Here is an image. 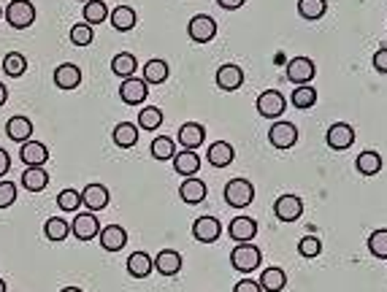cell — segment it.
I'll return each instance as SVG.
<instances>
[{
	"label": "cell",
	"mask_w": 387,
	"mask_h": 292,
	"mask_svg": "<svg viewBox=\"0 0 387 292\" xmlns=\"http://www.w3.org/2000/svg\"><path fill=\"white\" fill-rule=\"evenodd\" d=\"M263 262V252L255 246V243H239L233 252H230V265L239 271V274H252L258 271Z\"/></svg>",
	"instance_id": "1"
},
{
	"label": "cell",
	"mask_w": 387,
	"mask_h": 292,
	"mask_svg": "<svg viewBox=\"0 0 387 292\" xmlns=\"http://www.w3.org/2000/svg\"><path fill=\"white\" fill-rule=\"evenodd\" d=\"M6 22L14 27V30H27L35 22V6L30 0H11L3 11Z\"/></svg>",
	"instance_id": "2"
},
{
	"label": "cell",
	"mask_w": 387,
	"mask_h": 292,
	"mask_svg": "<svg viewBox=\"0 0 387 292\" xmlns=\"http://www.w3.org/2000/svg\"><path fill=\"white\" fill-rule=\"evenodd\" d=\"M255 201V187L246 179H230L225 184V203L230 208H246Z\"/></svg>",
	"instance_id": "3"
},
{
	"label": "cell",
	"mask_w": 387,
	"mask_h": 292,
	"mask_svg": "<svg viewBox=\"0 0 387 292\" xmlns=\"http://www.w3.org/2000/svg\"><path fill=\"white\" fill-rule=\"evenodd\" d=\"M284 108H287V101H284V95H281L279 89H265L260 92V98H258V114L265 117V120H279L281 114H284Z\"/></svg>",
	"instance_id": "4"
},
{
	"label": "cell",
	"mask_w": 387,
	"mask_h": 292,
	"mask_svg": "<svg viewBox=\"0 0 387 292\" xmlns=\"http://www.w3.org/2000/svg\"><path fill=\"white\" fill-rule=\"evenodd\" d=\"M268 144L277 149H293L298 144V127L293 122H274L268 130Z\"/></svg>",
	"instance_id": "5"
},
{
	"label": "cell",
	"mask_w": 387,
	"mask_h": 292,
	"mask_svg": "<svg viewBox=\"0 0 387 292\" xmlns=\"http://www.w3.org/2000/svg\"><path fill=\"white\" fill-rule=\"evenodd\" d=\"M315 73H317V65L309 57H293V60L287 63V82H293L296 87L312 84Z\"/></svg>",
	"instance_id": "6"
},
{
	"label": "cell",
	"mask_w": 387,
	"mask_h": 292,
	"mask_svg": "<svg viewBox=\"0 0 387 292\" xmlns=\"http://www.w3.org/2000/svg\"><path fill=\"white\" fill-rule=\"evenodd\" d=\"M187 35L193 38L195 44H209L211 38L217 35V22L209 14H195L187 25Z\"/></svg>",
	"instance_id": "7"
},
{
	"label": "cell",
	"mask_w": 387,
	"mask_h": 292,
	"mask_svg": "<svg viewBox=\"0 0 387 292\" xmlns=\"http://www.w3.org/2000/svg\"><path fill=\"white\" fill-rule=\"evenodd\" d=\"M70 233L79 241H92L98 239V233H101V222H98V217H95L92 211L76 214L73 222H70Z\"/></svg>",
	"instance_id": "8"
},
{
	"label": "cell",
	"mask_w": 387,
	"mask_h": 292,
	"mask_svg": "<svg viewBox=\"0 0 387 292\" xmlns=\"http://www.w3.org/2000/svg\"><path fill=\"white\" fill-rule=\"evenodd\" d=\"M274 214L279 222H298L300 214H303V201L298 195H281L279 201L274 203Z\"/></svg>",
	"instance_id": "9"
},
{
	"label": "cell",
	"mask_w": 387,
	"mask_h": 292,
	"mask_svg": "<svg viewBox=\"0 0 387 292\" xmlns=\"http://www.w3.org/2000/svg\"><path fill=\"white\" fill-rule=\"evenodd\" d=\"M328 146L336 149V152H344V149H350L352 144H355V130H352V125L347 122H334L331 127H328Z\"/></svg>",
	"instance_id": "10"
},
{
	"label": "cell",
	"mask_w": 387,
	"mask_h": 292,
	"mask_svg": "<svg viewBox=\"0 0 387 292\" xmlns=\"http://www.w3.org/2000/svg\"><path fill=\"white\" fill-rule=\"evenodd\" d=\"M108 203H111V192H108L106 184H87V187L82 189V206L89 208L92 214L103 211Z\"/></svg>",
	"instance_id": "11"
},
{
	"label": "cell",
	"mask_w": 387,
	"mask_h": 292,
	"mask_svg": "<svg viewBox=\"0 0 387 292\" xmlns=\"http://www.w3.org/2000/svg\"><path fill=\"white\" fill-rule=\"evenodd\" d=\"M220 233H222V222L217 220V217H198L193 222V236L201 243H214V241H220Z\"/></svg>",
	"instance_id": "12"
},
{
	"label": "cell",
	"mask_w": 387,
	"mask_h": 292,
	"mask_svg": "<svg viewBox=\"0 0 387 292\" xmlns=\"http://www.w3.org/2000/svg\"><path fill=\"white\" fill-rule=\"evenodd\" d=\"M214 82H217L220 89H225V92H236L239 87L244 84V70H241V65H236V63H225V65H220Z\"/></svg>",
	"instance_id": "13"
},
{
	"label": "cell",
	"mask_w": 387,
	"mask_h": 292,
	"mask_svg": "<svg viewBox=\"0 0 387 292\" xmlns=\"http://www.w3.org/2000/svg\"><path fill=\"white\" fill-rule=\"evenodd\" d=\"M146 92H149V84L144 79H136V76L125 79L122 84H120V98L127 106H141L146 101Z\"/></svg>",
	"instance_id": "14"
},
{
	"label": "cell",
	"mask_w": 387,
	"mask_h": 292,
	"mask_svg": "<svg viewBox=\"0 0 387 292\" xmlns=\"http://www.w3.org/2000/svg\"><path fill=\"white\" fill-rule=\"evenodd\" d=\"M203 141H206V127H203L201 122H184V125L179 127V144H182L184 149L195 152Z\"/></svg>",
	"instance_id": "15"
},
{
	"label": "cell",
	"mask_w": 387,
	"mask_h": 292,
	"mask_svg": "<svg viewBox=\"0 0 387 292\" xmlns=\"http://www.w3.org/2000/svg\"><path fill=\"white\" fill-rule=\"evenodd\" d=\"M228 233L236 243H249V241L258 236V222H255L252 217H236V220L228 224Z\"/></svg>",
	"instance_id": "16"
},
{
	"label": "cell",
	"mask_w": 387,
	"mask_h": 292,
	"mask_svg": "<svg viewBox=\"0 0 387 292\" xmlns=\"http://www.w3.org/2000/svg\"><path fill=\"white\" fill-rule=\"evenodd\" d=\"M152 262H155V271L160 276H176L182 271V255L176 249H163L152 258Z\"/></svg>",
	"instance_id": "17"
},
{
	"label": "cell",
	"mask_w": 387,
	"mask_h": 292,
	"mask_svg": "<svg viewBox=\"0 0 387 292\" xmlns=\"http://www.w3.org/2000/svg\"><path fill=\"white\" fill-rule=\"evenodd\" d=\"M19 157H22V163L30 168V165H44L46 160H49V149H46V144H41V141H25L22 144V149H19Z\"/></svg>",
	"instance_id": "18"
},
{
	"label": "cell",
	"mask_w": 387,
	"mask_h": 292,
	"mask_svg": "<svg viewBox=\"0 0 387 292\" xmlns=\"http://www.w3.org/2000/svg\"><path fill=\"white\" fill-rule=\"evenodd\" d=\"M52 79L60 89H76V87L82 84V68L73 65V63H63V65L54 68Z\"/></svg>",
	"instance_id": "19"
},
{
	"label": "cell",
	"mask_w": 387,
	"mask_h": 292,
	"mask_svg": "<svg viewBox=\"0 0 387 292\" xmlns=\"http://www.w3.org/2000/svg\"><path fill=\"white\" fill-rule=\"evenodd\" d=\"M98 239H101L103 252H120L125 243H127V230L120 227V224H108V227H103V230L98 233Z\"/></svg>",
	"instance_id": "20"
},
{
	"label": "cell",
	"mask_w": 387,
	"mask_h": 292,
	"mask_svg": "<svg viewBox=\"0 0 387 292\" xmlns=\"http://www.w3.org/2000/svg\"><path fill=\"white\" fill-rule=\"evenodd\" d=\"M174 171L184 179H190L195 173L201 171V155L198 152H190V149H182L174 155Z\"/></svg>",
	"instance_id": "21"
},
{
	"label": "cell",
	"mask_w": 387,
	"mask_h": 292,
	"mask_svg": "<svg viewBox=\"0 0 387 292\" xmlns=\"http://www.w3.org/2000/svg\"><path fill=\"white\" fill-rule=\"evenodd\" d=\"M179 198L184 201V203H190V206H198V203H203L206 201V184L201 182V179H184L182 182V187H179Z\"/></svg>",
	"instance_id": "22"
},
{
	"label": "cell",
	"mask_w": 387,
	"mask_h": 292,
	"mask_svg": "<svg viewBox=\"0 0 387 292\" xmlns=\"http://www.w3.org/2000/svg\"><path fill=\"white\" fill-rule=\"evenodd\" d=\"M46 184H49V173L44 165H30L22 171V187L27 192H41V189H46Z\"/></svg>",
	"instance_id": "23"
},
{
	"label": "cell",
	"mask_w": 387,
	"mask_h": 292,
	"mask_svg": "<svg viewBox=\"0 0 387 292\" xmlns=\"http://www.w3.org/2000/svg\"><path fill=\"white\" fill-rule=\"evenodd\" d=\"M136 70H139V60H136V54L120 52V54L111 57V73H114V76H120V79H130V76H136Z\"/></svg>",
	"instance_id": "24"
},
{
	"label": "cell",
	"mask_w": 387,
	"mask_h": 292,
	"mask_svg": "<svg viewBox=\"0 0 387 292\" xmlns=\"http://www.w3.org/2000/svg\"><path fill=\"white\" fill-rule=\"evenodd\" d=\"M6 136L11 138V141H17V144L30 141V136H33V122L27 120V117H11V120L6 122Z\"/></svg>",
	"instance_id": "25"
},
{
	"label": "cell",
	"mask_w": 387,
	"mask_h": 292,
	"mask_svg": "<svg viewBox=\"0 0 387 292\" xmlns=\"http://www.w3.org/2000/svg\"><path fill=\"white\" fill-rule=\"evenodd\" d=\"M152 268H155V262H152V255H146V252H133L127 258V274L133 279H146L152 274Z\"/></svg>",
	"instance_id": "26"
},
{
	"label": "cell",
	"mask_w": 387,
	"mask_h": 292,
	"mask_svg": "<svg viewBox=\"0 0 387 292\" xmlns=\"http://www.w3.org/2000/svg\"><path fill=\"white\" fill-rule=\"evenodd\" d=\"M111 136H114V144H117L120 149H133V146L139 144V127H136L133 122H120Z\"/></svg>",
	"instance_id": "27"
},
{
	"label": "cell",
	"mask_w": 387,
	"mask_h": 292,
	"mask_svg": "<svg viewBox=\"0 0 387 292\" xmlns=\"http://www.w3.org/2000/svg\"><path fill=\"white\" fill-rule=\"evenodd\" d=\"M136 22H139V14H136L130 6H117V8L111 11V27H114V30H120V33L133 30V27H136Z\"/></svg>",
	"instance_id": "28"
},
{
	"label": "cell",
	"mask_w": 387,
	"mask_h": 292,
	"mask_svg": "<svg viewBox=\"0 0 387 292\" xmlns=\"http://www.w3.org/2000/svg\"><path fill=\"white\" fill-rule=\"evenodd\" d=\"M260 290L263 292H281L284 284H287V274L281 268H263V274L258 279Z\"/></svg>",
	"instance_id": "29"
},
{
	"label": "cell",
	"mask_w": 387,
	"mask_h": 292,
	"mask_svg": "<svg viewBox=\"0 0 387 292\" xmlns=\"http://www.w3.org/2000/svg\"><path fill=\"white\" fill-rule=\"evenodd\" d=\"M233 146H230L228 141H217V144H211L209 146V163L214 168H228L230 163H233Z\"/></svg>",
	"instance_id": "30"
},
{
	"label": "cell",
	"mask_w": 387,
	"mask_h": 292,
	"mask_svg": "<svg viewBox=\"0 0 387 292\" xmlns=\"http://www.w3.org/2000/svg\"><path fill=\"white\" fill-rule=\"evenodd\" d=\"M168 79V63L160 60V57H152L146 65H144V82L146 84H163Z\"/></svg>",
	"instance_id": "31"
},
{
	"label": "cell",
	"mask_w": 387,
	"mask_h": 292,
	"mask_svg": "<svg viewBox=\"0 0 387 292\" xmlns=\"http://www.w3.org/2000/svg\"><path fill=\"white\" fill-rule=\"evenodd\" d=\"M355 165H357V171L363 173V176H376V173L382 171V157L379 152H360L357 160H355Z\"/></svg>",
	"instance_id": "32"
},
{
	"label": "cell",
	"mask_w": 387,
	"mask_h": 292,
	"mask_svg": "<svg viewBox=\"0 0 387 292\" xmlns=\"http://www.w3.org/2000/svg\"><path fill=\"white\" fill-rule=\"evenodd\" d=\"M82 17H84V22L92 27V25H101V22L108 19V8H106L103 0H89V3H84V8H82Z\"/></svg>",
	"instance_id": "33"
},
{
	"label": "cell",
	"mask_w": 387,
	"mask_h": 292,
	"mask_svg": "<svg viewBox=\"0 0 387 292\" xmlns=\"http://www.w3.org/2000/svg\"><path fill=\"white\" fill-rule=\"evenodd\" d=\"M44 233H46V239L54 241V243H60V241L68 239L70 233V224L63 220V217H49L46 224H44Z\"/></svg>",
	"instance_id": "34"
},
{
	"label": "cell",
	"mask_w": 387,
	"mask_h": 292,
	"mask_svg": "<svg viewBox=\"0 0 387 292\" xmlns=\"http://www.w3.org/2000/svg\"><path fill=\"white\" fill-rule=\"evenodd\" d=\"M290 101H293L296 108L306 111V108H312V106L317 103V89L312 84L296 87V89H293V95H290Z\"/></svg>",
	"instance_id": "35"
},
{
	"label": "cell",
	"mask_w": 387,
	"mask_h": 292,
	"mask_svg": "<svg viewBox=\"0 0 387 292\" xmlns=\"http://www.w3.org/2000/svg\"><path fill=\"white\" fill-rule=\"evenodd\" d=\"M57 208L60 211H65V214H79V208H82V192H76V189H63L60 195H57Z\"/></svg>",
	"instance_id": "36"
},
{
	"label": "cell",
	"mask_w": 387,
	"mask_h": 292,
	"mask_svg": "<svg viewBox=\"0 0 387 292\" xmlns=\"http://www.w3.org/2000/svg\"><path fill=\"white\" fill-rule=\"evenodd\" d=\"M27 70V60H25V54L19 52H8L3 57V73L6 76H11V79H17Z\"/></svg>",
	"instance_id": "37"
},
{
	"label": "cell",
	"mask_w": 387,
	"mask_h": 292,
	"mask_svg": "<svg viewBox=\"0 0 387 292\" xmlns=\"http://www.w3.org/2000/svg\"><path fill=\"white\" fill-rule=\"evenodd\" d=\"M328 11V0H298V14L309 22L319 19Z\"/></svg>",
	"instance_id": "38"
},
{
	"label": "cell",
	"mask_w": 387,
	"mask_h": 292,
	"mask_svg": "<svg viewBox=\"0 0 387 292\" xmlns=\"http://www.w3.org/2000/svg\"><path fill=\"white\" fill-rule=\"evenodd\" d=\"M163 125V111L158 106H146L139 111V127L141 130H158Z\"/></svg>",
	"instance_id": "39"
},
{
	"label": "cell",
	"mask_w": 387,
	"mask_h": 292,
	"mask_svg": "<svg viewBox=\"0 0 387 292\" xmlns=\"http://www.w3.org/2000/svg\"><path fill=\"white\" fill-rule=\"evenodd\" d=\"M174 155H176L174 138L158 136L152 141V157H155V160H174Z\"/></svg>",
	"instance_id": "40"
},
{
	"label": "cell",
	"mask_w": 387,
	"mask_h": 292,
	"mask_svg": "<svg viewBox=\"0 0 387 292\" xmlns=\"http://www.w3.org/2000/svg\"><path fill=\"white\" fill-rule=\"evenodd\" d=\"M68 38H70V44H73V46H89V44L95 41V30L89 27L87 22H79V25H73V27H70Z\"/></svg>",
	"instance_id": "41"
},
{
	"label": "cell",
	"mask_w": 387,
	"mask_h": 292,
	"mask_svg": "<svg viewBox=\"0 0 387 292\" xmlns=\"http://www.w3.org/2000/svg\"><path fill=\"white\" fill-rule=\"evenodd\" d=\"M369 252L374 258L387 260V230H374L369 239Z\"/></svg>",
	"instance_id": "42"
},
{
	"label": "cell",
	"mask_w": 387,
	"mask_h": 292,
	"mask_svg": "<svg viewBox=\"0 0 387 292\" xmlns=\"http://www.w3.org/2000/svg\"><path fill=\"white\" fill-rule=\"evenodd\" d=\"M298 252L300 258H317V255L322 252V243H319L317 236H303V239L298 241Z\"/></svg>",
	"instance_id": "43"
},
{
	"label": "cell",
	"mask_w": 387,
	"mask_h": 292,
	"mask_svg": "<svg viewBox=\"0 0 387 292\" xmlns=\"http://www.w3.org/2000/svg\"><path fill=\"white\" fill-rule=\"evenodd\" d=\"M17 203V184L14 182H0V208H8Z\"/></svg>",
	"instance_id": "44"
},
{
	"label": "cell",
	"mask_w": 387,
	"mask_h": 292,
	"mask_svg": "<svg viewBox=\"0 0 387 292\" xmlns=\"http://www.w3.org/2000/svg\"><path fill=\"white\" fill-rule=\"evenodd\" d=\"M371 63H374V70H376V73H387V46L376 49V54L371 57Z\"/></svg>",
	"instance_id": "45"
},
{
	"label": "cell",
	"mask_w": 387,
	"mask_h": 292,
	"mask_svg": "<svg viewBox=\"0 0 387 292\" xmlns=\"http://www.w3.org/2000/svg\"><path fill=\"white\" fill-rule=\"evenodd\" d=\"M233 292H263V290H260L258 281H252V279H241V281L233 287Z\"/></svg>",
	"instance_id": "46"
},
{
	"label": "cell",
	"mask_w": 387,
	"mask_h": 292,
	"mask_svg": "<svg viewBox=\"0 0 387 292\" xmlns=\"http://www.w3.org/2000/svg\"><path fill=\"white\" fill-rule=\"evenodd\" d=\"M8 168H11V155L0 146V176H6L8 173Z\"/></svg>",
	"instance_id": "47"
},
{
	"label": "cell",
	"mask_w": 387,
	"mask_h": 292,
	"mask_svg": "<svg viewBox=\"0 0 387 292\" xmlns=\"http://www.w3.org/2000/svg\"><path fill=\"white\" fill-rule=\"evenodd\" d=\"M220 3V8H225V11H236V8H241L246 0H217Z\"/></svg>",
	"instance_id": "48"
},
{
	"label": "cell",
	"mask_w": 387,
	"mask_h": 292,
	"mask_svg": "<svg viewBox=\"0 0 387 292\" xmlns=\"http://www.w3.org/2000/svg\"><path fill=\"white\" fill-rule=\"evenodd\" d=\"M8 101V89H6V84L0 82V108H3V103Z\"/></svg>",
	"instance_id": "49"
},
{
	"label": "cell",
	"mask_w": 387,
	"mask_h": 292,
	"mask_svg": "<svg viewBox=\"0 0 387 292\" xmlns=\"http://www.w3.org/2000/svg\"><path fill=\"white\" fill-rule=\"evenodd\" d=\"M60 292H84V290H79V287H63Z\"/></svg>",
	"instance_id": "50"
},
{
	"label": "cell",
	"mask_w": 387,
	"mask_h": 292,
	"mask_svg": "<svg viewBox=\"0 0 387 292\" xmlns=\"http://www.w3.org/2000/svg\"><path fill=\"white\" fill-rule=\"evenodd\" d=\"M8 290V287H6V281H3V279H0V292H6Z\"/></svg>",
	"instance_id": "51"
},
{
	"label": "cell",
	"mask_w": 387,
	"mask_h": 292,
	"mask_svg": "<svg viewBox=\"0 0 387 292\" xmlns=\"http://www.w3.org/2000/svg\"><path fill=\"white\" fill-rule=\"evenodd\" d=\"M0 17H3V8H0Z\"/></svg>",
	"instance_id": "52"
},
{
	"label": "cell",
	"mask_w": 387,
	"mask_h": 292,
	"mask_svg": "<svg viewBox=\"0 0 387 292\" xmlns=\"http://www.w3.org/2000/svg\"><path fill=\"white\" fill-rule=\"evenodd\" d=\"M82 3H89V0H82Z\"/></svg>",
	"instance_id": "53"
}]
</instances>
